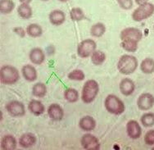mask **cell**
Returning <instances> with one entry per match:
<instances>
[{"label": "cell", "instance_id": "cell-10", "mask_svg": "<svg viewBox=\"0 0 154 150\" xmlns=\"http://www.w3.org/2000/svg\"><path fill=\"white\" fill-rule=\"evenodd\" d=\"M137 106L141 111H148L154 106V96L150 93H143L137 99Z\"/></svg>", "mask_w": 154, "mask_h": 150}, {"label": "cell", "instance_id": "cell-37", "mask_svg": "<svg viewBox=\"0 0 154 150\" xmlns=\"http://www.w3.org/2000/svg\"><path fill=\"white\" fill-rule=\"evenodd\" d=\"M19 1L22 3H28V4H29L32 0H19Z\"/></svg>", "mask_w": 154, "mask_h": 150}, {"label": "cell", "instance_id": "cell-20", "mask_svg": "<svg viewBox=\"0 0 154 150\" xmlns=\"http://www.w3.org/2000/svg\"><path fill=\"white\" fill-rule=\"evenodd\" d=\"M36 143V137L31 133H26L19 138V144L24 148L32 147Z\"/></svg>", "mask_w": 154, "mask_h": 150}, {"label": "cell", "instance_id": "cell-15", "mask_svg": "<svg viewBox=\"0 0 154 150\" xmlns=\"http://www.w3.org/2000/svg\"><path fill=\"white\" fill-rule=\"evenodd\" d=\"M21 74L24 79L29 81V82H33L35 80H37L38 74L36 71L35 67L32 65H25L21 68Z\"/></svg>", "mask_w": 154, "mask_h": 150}, {"label": "cell", "instance_id": "cell-11", "mask_svg": "<svg viewBox=\"0 0 154 150\" xmlns=\"http://www.w3.org/2000/svg\"><path fill=\"white\" fill-rule=\"evenodd\" d=\"M126 132L132 139H138L142 136V128L135 120H131L126 124Z\"/></svg>", "mask_w": 154, "mask_h": 150}, {"label": "cell", "instance_id": "cell-5", "mask_svg": "<svg viewBox=\"0 0 154 150\" xmlns=\"http://www.w3.org/2000/svg\"><path fill=\"white\" fill-rule=\"evenodd\" d=\"M154 13V5L151 3H146L142 5H139L132 13V19L134 21H144L150 17H152Z\"/></svg>", "mask_w": 154, "mask_h": 150}, {"label": "cell", "instance_id": "cell-33", "mask_svg": "<svg viewBox=\"0 0 154 150\" xmlns=\"http://www.w3.org/2000/svg\"><path fill=\"white\" fill-rule=\"evenodd\" d=\"M144 143L148 146H154V130H149L144 136Z\"/></svg>", "mask_w": 154, "mask_h": 150}, {"label": "cell", "instance_id": "cell-1", "mask_svg": "<svg viewBox=\"0 0 154 150\" xmlns=\"http://www.w3.org/2000/svg\"><path fill=\"white\" fill-rule=\"evenodd\" d=\"M139 62L136 57L130 54H125L119 59L117 62V69L123 75H131L136 71Z\"/></svg>", "mask_w": 154, "mask_h": 150}, {"label": "cell", "instance_id": "cell-22", "mask_svg": "<svg viewBox=\"0 0 154 150\" xmlns=\"http://www.w3.org/2000/svg\"><path fill=\"white\" fill-rule=\"evenodd\" d=\"M17 13L22 19H30L32 17V9L28 3H21L17 8Z\"/></svg>", "mask_w": 154, "mask_h": 150}, {"label": "cell", "instance_id": "cell-23", "mask_svg": "<svg viewBox=\"0 0 154 150\" xmlns=\"http://www.w3.org/2000/svg\"><path fill=\"white\" fill-rule=\"evenodd\" d=\"M47 94V86L45 83L38 82L32 87V94L36 98H44Z\"/></svg>", "mask_w": 154, "mask_h": 150}, {"label": "cell", "instance_id": "cell-12", "mask_svg": "<svg viewBox=\"0 0 154 150\" xmlns=\"http://www.w3.org/2000/svg\"><path fill=\"white\" fill-rule=\"evenodd\" d=\"M48 115L54 121H62L64 117V111L58 103H52L48 108Z\"/></svg>", "mask_w": 154, "mask_h": 150}, {"label": "cell", "instance_id": "cell-25", "mask_svg": "<svg viewBox=\"0 0 154 150\" xmlns=\"http://www.w3.org/2000/svg\"><path fill=\"white\" fill-rule=\"evenodd\" d=\"M106 27L103 23L102 22H98L94 25H93L91 29H90V33L91 36L96 38H100L103 36L105 32H106Z\"/></svg>", "mask_w": 154, "mask_h": 150}, {"label": "cell", "instance_id": "cell-26", "mask_svg": "<svg viewBox=\"0 0 154 150\" xmlns=\"http://www.w3.org/2000/svg\"><path fill=\"white\" fill-rule=\"evenodd\" d=\"M64 98L69 103H75L79 100L80 94L75 89L67 88L64 92Z\"/></svg>", "mask_w": 154, "mask_h": 150}, {"label": "cell", "instance_id": "cell-16", "mask_svg": "<svg viewBox=\"0 0 154 150\" xmlns=\"http://www.w3.org/2000/svg\"><path fill=\"white\" fill-rule=\"evenodd\" d=\"M79 127L84 131H92L96 127V121L91 116H85L79 121Z\"/></svg>", "mask_w": 154, "mask_h": 150}, {"label": "cell", "instance_id": "cell-2", "mask_svg": "<svg viewBox=\"0 0 154 150\" xmlns=\"http://www.w3.org/2000/svg\"><path fill=\"white\" fill-rule=\"evenodd\" d=\"M99 92L98 83L94 80H87L82 89L81 92V100L85 103H91L95 100Z\"/></svg>", "mask_w": 154, "mask_h": 150}, {"label": "cell", "instance_id": "cell-21", "mask_svg": "<svg viewBox=\"0 0 154 150\" xmlns=\"http://www.w3.org/2000/svg\"><path fill=\"white\" fill-rule=\"evenodd\" d=\"M140 70L143 73L152 74L154 72V60L150 58L143 59L140 63Z\"/></svg>", "mask_w": 154, "mask_h": 150}, {"label": "cell", "instance_id": "cell-32", "mask_svg": "<svg viewBox=\"0 0 154 150\" xmlns=\"http://www.w3.org/2000/svg\"><path fill=\"white\" fill-rule=\"evenodd\" d=\"M85 78V75L84 73V71L80 69H75L71 71L68 74V79L71 80H75V81H81Z\"/></svg>", "mask_w": 154, "mask_h": 150}, {"label": "cell", "instance_id": "cell-29", "mask_svg": "<svg viewBox=\"0 0 154 150\" xmlns=\"http://www.w3.org/2000/svg\"><path fill=\"white\" fill-rule=\"evenodd\" d=\"M141 124L144 127H152L154 126V112H146L140 118Z\"/></svg>", "mask_w": 154, "mask_h": 150}, {"label": "cell", "instance_id": "cell-36", "mask_svg": "<svg viewBox=\"0 0 154 150\" xmlns=\"http://www.w3.org/2000/svg\"><path fill=\"white\" fill-rule=\"evenodd\" d=\"M148 0H135V2L138 5H142V4H144V3H148Z\"/></svg>", "mask_w": 154, "mask_h": 150}, {"label": "cell", "instance_id": "cell-38", "mask_svg": "<svg viewBox=\"0 0 154 150\" xmlns=\"http://www.w3.org/2000/svg\"><path fill=\"white\" fill-rule=\"evenodd\" d=\"M58 1L62 2V3H65V2H67V1H69V0H58Z\"/></svg>", "mask_w": 154, "mask_h": 150}, {"label": "cell", "instance_id": "cell-34", "mask_svg": "<svg viewBox=\"0 0 154 150\" xmlns=\"http://www.w3.org/2000/svg\"><path fill=\"white\" fill-rule=\"evenodd\" d=\"M119 6L124 10H130L133 7V0H116Z\"/></svg>", "mask_w": 154, "mask_h": 150}, {"label": "cell", "instance_id": "cell-24", "mask_svg": "<svg viewBox=\"0 0 154 150\" xmlns=\"http://www.w3.org/2000/svg\"><path fill=\"white\" fill-rule=\"evenodd\" d=\"M26 33L28 34V36H30L32 38H38L42 36L43 29L38 24L32 23L27 27Z\"/></svg>", "mask_w": 154, "mask_h": 150}, {"label": "cell", "instance_id": "cell-9", "mask_svg": "<svg viewBox=\"0 0 154 150\" xmlns=\"http://www.w3.org/2000/svg\"><path fill=\"white\" fill-rule=\"evenodd\" d=\"M81 146L87 150H98L100 148V142L95 136L87 133L80 139Z\"/></svg>", "mask_w": 154, "mask_h": 150}, {"label": "cell", "instance_id": "cell-18", "mask_svg": "<svg viewBox=\"0 0 154 150\" xmlns=\"http://www.w3.org/2000/svg\"><path fill=\"white\" fill-rule=\"evenodd\" d=\"M28 109L33 115L40 116L45 111V107L41 101L38 99H33L28 104Z\"/></svg>", "mask_w": 154, "mask_h": 150}, {"label": "cell", "instance_id": "cell-27", "mask_svg": "<svg viewBox=\"0 0 154 150\" xmlns=\"http://www.w3.org/2000/svg\"><path fill=\"white\" fill-rule=\"evenodd\" d=\"M15 3L12 0H1L0 1V12L3 14H8L13 11Z\"/></svg>", "mask_w": 154, "mask_h": 150}, {"label": "cell", "instance_id": "cell-13", "mask_svg": "<svg viewBox=\"0 0 154 150\" xmlns=\"http://www.w3.org/2000/svg\"><path fill=\"white\" fill-rule=\"evenodd\" d=\"M119 89H120V91L123 95L130 96L133 94L134 89H135L134 82L130 78H124L120 82Z\"/></svg>", "mask_w": 154, "mask_h": 150}, {"label": "cell", "instance_id": "cell-31", "mask_svg": "<svg viewBox=\"0 0 154 150\" xmlns=\"http://www.w3.org/2000/svg\"><path fill=\"white\" fill-rule=\"evenodd\" d=\"M70 17L74 21H82L85 18V13L80 8H73L70 12Z\"/></svg>", "mask_w": 154, "mask_h": 150}, {"label": "cell", "instance_id": "cell-19", "mask_svg": "<svg viewBox=\"0 0 154 150\" xmlns=\"http://www.w3.org/2000/svg\"><path fill=\"white\" fill-rule=\"evenodd\" d=\"M17 139L12 135L4 136L1 140V148L3 150H14L17 148Z\"/></svg>", "mask_w": 154, "mask_h": 150}, {"label": "cell", "instance_id": "cell-7", "mask_svg": "<svg viewBox=\"0 0 154 150\" xmlns=\"http://www.w3.org/2000/svg\"><path fill=\"white\" fill-rule=\"evenodd\" d=\"M120 38L122 40H133L139 43L143 38V33L135 27H127L121 32Z\"/></svg>", "mask_w": 154, "mask_h": 150}, {"label": "cell", "instance_id": "cell-41", "mask_svg": "<svg viewBox=\"0 0 154 150\" xmlns=\"http://www.w3.org/2000/svg\"><path fill=\"white\" fill-rule=\"evenodd\" d=\"M153 29H154V25H153Z\"/></svg>", "mask_w": 154, "mask_h": 150}, {"label": "cell", "instance_id": "cell-8", "mask_svg": "<svg viewBox=\"0 0 154 150\" xmlns=\"http://www.w3.org/2000/svg\"><path fill=\"white\" fill-rule=\"evenodd\" d=\"M6 110L9 114L14 117H21L26 113L25 105L17 100H13L7 103Z\"/></svg>", "mask_w": 154, "mask_h": 150}, {"label": "cell", "instance_id": "cell-30", "mask_svg": "<svg viewBox=\"0 0 154 150\" xmlns=\"http://www.w3.org/2000/svg\"><path fill=\"white\" fill-rule=\"evenodd\" d=\"M121 46L126 52L134 53L138 49V42L133 40H122Z\"/></svg>", "mask_w": 154, "mask_h": 150}, {"label": "cell", "instance_id": "cell-35", "mask_svg": "<svg viewBox=\"0 0 154 150\" xmlns=\"http://www.w3.org/2000/svg\"><path fill=\"white\" fill-rule=\"evenodd\" d=\"M13 31H14L17 35H18V36H20V37H22V38L25 37V36H26V31H25V30L20 27H15V28L13 29Z\"/></svg>", "mask_w": 154, "mask_h": 150}, {"label": "cell", "instance_id": "cell-17", "mask_svg": "<svg viewBox=\"0 0 154 150\" xmlns=\"http://www.w3.org/2000/svg\"><path fill=\"white\" fill-rule=\"evenodd\" d=\"M48 18H49V21L52 25L58 27V26H61L62 24L64 23L66 20V16L65 13L62 11L57 9V10L52 11L49 13Z\"/></svg>", "mask_w": 154, "mask_h": 150}, {"label": "cell", "instance_id": "cell-14", "mask_svg": "<svg viewBox=\"0 0 154 150\" xmlns=\"http://www.w3.org/2000/svg\"><path fill=\"white\" fill-rule=\"evenodd\" d=\"M30 62L35 65H41L45 60V53L40 48H34L29 53Z\"/></svg>", "mask_w": 154, "mask_h": 150}, {"label": "cell", "instance_id": "cell-6", "mask_svg": "<svg viewBox=\"0 0 154 150\" xmlns=\"http://www.w3.org/2000/svg\"><path fill=\"white\" fill-rule=\"evenodd\" d=\"M97 48V44L94 39H87L81 41L77 46V54L81 58L91 57Z\"/></svg>", "mask_w": 154, "mask_h": 150}, {"label": "cell", "instance_id": "cell-39", "mask_svg": "<svg viewBox=\"0 0 154 150\" xmlns=\"http://www.w3.org/2000/svg\"><path fill=\"white\" fill-rule=\"evenodd\" d=\"M152 149H154V146H152Z\"/></svg>", "mask_w": 154, "mask_h": 150}, {"label": "cell", "instance_id": "cell-4", "mask_svg": "<svg viewBox=\"0 0 154 150\" xmlns=\"http://www.w3.org/2000/svg\"><path fill=\"white\" fill-rule=\"evenodd\" d=\"M104 106L107 112L113 115H121L125 110L124 103L114 94L107 95L104 101Z\"/></svg>", "mask_w": 154, "mask_h": 150}, {"label": "cell", "instance_id": "cell-40", "mask_svg": "<svg viewBox=\"0 0 154 150\" xmlns=\"http://www.w3.org/2000/svg\"><path fill=\"white\" fill-rule=\"evenodd\" d=\"M41 1H48V0H41Z\"/></svg>", "mask_w": 154, "mask_h": 150}, {"label": "cell", "instance_id": "cell-28", "mask_svg": "<svg viewBox=\"0 0 154 150\" xmlns=\"http://www.w3.org/2000/svg\"><path fill=\"white\" fill-rule=\"evenodd\" d=\"M107 58L105 53L100 50H96L94 53L91 55V62L95 66H99L103 64Z\"/></svg>", "mask_w": 154, "mask_h": 150}, {"label": "cell", "instance_id": "cell-3", "mask_svg": "<svg viewBox=\"0 0 154 150\" xmlns=\"http://www.w3.org/2000/svg\"><path fill=\"white\" fill-rule=\"evenodd\" d=\"M20 79V73L15 67L11 65L3 66L0 69V81L4 85H13Z\"/></svg>", "mask_w": 154, "mask_h": 150}]
</instances>
